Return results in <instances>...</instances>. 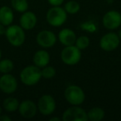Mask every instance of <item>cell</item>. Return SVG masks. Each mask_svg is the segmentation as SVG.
I'll return each instance as SVG.
<instances>
[{
  "instance_id": "8fae6325",
  "label": "cell",
  "mask_w": 121,
  "mask_h": 121,
  "mask_svg": "<svg viewBox=\"0 0 121 121\" xmlns=\"http://www.w3.org/2000/svg\"><path fill=\"white\" fill-rule=\"evenodd\" d=\"M37 42L42 48H51L56 43V36L53 32L42 30L39 32L36 37Z\"/></svg>"
},
{
  "instance_id": "ffe728a7",
  "label": "cell",
  "mask_w": 121,
  "mask_h": 121,
  "mask_svg": "<svg viewBox=\"0 0 121 121\" xmlns=\"http://www.w3.org/2000/svg\"><path fill=\"white\" fill-rule=\"evenodd\" d=\"M64 9L68 14L74 15V14H76L80 11L81 5L79 4V3L75 1V0H70V1L66 3V4L64 6Z\"/></svg>"
},
{
  "instance_id": "9a60e30c",
  "label": "cell",
  "mask_w": 121,
  "mask_h": 121,
  "mask_svg": "<svg viewBox=\"0 0 121 121\" xmlns=\"http://www.w3.org/2000/svg\"><path fill=\"white\" fill-rule=\"evenodd\" d=\"M50 54L46 50H38L35 52L32 58V61L35 66L39 68H43L50 62Z\"/></svg>"
},
{
  "instance_id": "277c9868",
  "label": "cell",
  "mask_w": 121,
  "mask_h": 121,
  "mask_svg": "<svg viewBox=\"0 0 121 121\" xmlns=\"http://www.w3.org/2000/svg\"><path fill=\"white\" fill-rule=\"evenodd\" d=\"M64 97L71 105H81L86 99V95L81 87L76 85H71L65 90Z\"/></svg>"
},
{
  "instance_id": "f1b7e54d",
  "label": "cell",
  "mask_w": 121,
  "mask_h": 121,
  "mask_svg": "<svg viewBox=\"0 0 121 121\" xmlns=\"http://www.w3.org/2000/svg\"><path fill=\"white\" fill-rule=\"evenodd\" d=\"M2 110H3V109H2V107H1V105H0V114H2Z\"/></svg>"
},
{
  "instance_id": "e0dca14e",
  "label": "cell",
  "mask_w": 121,
  "mask_h": 121,
  "mask_svg": "<svg viewBox=\"0 0 121 121\" xmlns=\"http://www.w3.org/2000/svg\"><path fill=\"white\" fill-rule=\"evenodd\" d=\"M20 102L17 98L14 97H8L3 102V108H4L6 111L8 112H14L18 109Z\"/></svg>"
},
{
  "instance_id": "ac0fdd59",
  "label": "cell",
  "mask_w": 121,
  "mask_h": 121,
  "mask_svg": "<svg viewBox=\"0 0 121 121\" xmlns=\"http://www.w3.org/2000/svg\"><path fill=\"white\" fill-rule=\"evenodd\" d=\"M105 113L104 109L100 107L91 108L87 113L88 120L91 121H100L104 118Z\"/></svg>"
},
{
  "instance_id": "7c38bea8",
  "label": "cell",
  "mask_w": 121,
  "mask_h": 121,
  "mask_svg": "<svg viewBox=\"0 0 121 121\" xmlns=\"http://www.w3.org/2000/svg\"><path fill=\"white\" fill-rule=\"evenodd\" d=\"M18 112L22 117L25 119H32L37 114V105L31 99H24L20 103Z\"/></svg>"
},
{
  "instance_id": "7402d4cb",
  "label": "cell",
  "mask_w": 121,
  "mask_h": 121,
  "mask_svg": "<svg viewBox=\"0 0 121 121\" xmlns=\"http://www.w3.org/2000/svg\"><path fill=\"white\" fill-rule=\"evenodd\" d=\"M75 45L78 47L81 51L86 49L90 45V38L87 36H81L77 37Z\"/></svg>"
},
{
  "instance_id": "4316f807",
  "label": "cell",
  "mask_w": 121,
  "mask_h": 121,
  "mask_svg": "<svg viewBox=\"0 0 121 121\" xmlns=\"http://www.w3.org/2000/svg\"><path fill=\"white\" fill-rule=\"evenodd\" d=\"M49 120L50 121H60V119L58 117H52V118H51Z\"/></svg>"
},
{
  "instance_id": "d4e9b609",
  "label": "cell",
  "mask_w": 121,
  "mask_h": 121,
  "mask_svg": "<svg viewBox=\"0 0 121 121\" xmlns=\"http://www.w3.org/2000/svg\"><path fill=\"white\" fill-rule=\"evenodd\" d=\"M12 119L7 114H0V121H11Z\"/></svg>"
},
{
  "instance_id": "f546056e",
  "label": "cell",
  "mask_w": 121,
  "mask_h": 121,
  "mask_svg": "<svg viewBox=\"0 0 121 121\" xmlns=\"http://www.w3.org/2000/svg\"><path fill=\"white\" fill-rule=\"evenodd\" d=\"M1 57H2V52L0 50V60H1Z\"/></svg>"
},
{
  "instance_id": "3957f363",
  "label": "cell",
  "mask_w": 121,
  "mask_h": 121,
  "mask_svg": "<svg viewBox=\"0 0 121 121\" xmlns=\"http://www.w3.org/2000/svg\"><path fill=\"white\" fill-rule=\"evenodd\" d=\"M47 22L52 27H58L62 26L67 20V13L60 6H52L48 9L46 15Z\"/></svg>"
},
{
  "instance_id": "83f0119b",
  "label": "cell",
  "mask_w": 121,
  "mask_h": 121,
  "mask_svg": "<svg viewBox=\"0 0 121 121\" xmlns=\"http://www.w3.org/2000/svg\"><path fill=\"white\" fill-rule=\"evenodd\" d=\"M118 36H119V39H120V41H121V29L119 31V32H118Z\"/></svg>"
},
{
  "instance_id": "5bb4252c",
  "label": "cell",
  "mask_w": 121,
  "mask_h": 121,
  "mask_svg": "<svg viewBox=\"0 0 121 121\" xmlns=\"http://www.w3.org/2000/svg\"><path fill=\"white\" fill-rule=\"evenodd\" d=\"M76 35L73 30L70 28H64L58 33V39L60 42L65 47L75 45L76 41Z\"/></svg>"
},
{
  "instance_id": "7a4b0ae2",
  "label": "cell",
  "mask_w": 121,
  "mask_h": 121,
  "mask_svg": "<svg viewBox=\"0 0 121 121\" xmlns=\"http://www.w3.org/2000/svg\"><path fill=\"white\" fill-rule=\"evenodd\" d=\"M24 29L20 25H9L6 29V38L13 47H21L25 42L26 35Z\"/></svg>"
},
{
  "instance_id": "cb8c5ba5",
  "label": "cell",
  "mask_w": 121,
  "mask_h": 121,
  "mask_svg": "<svg viewBox=\"0 0 121 121\" xmlns=\"http://www.w3.org/2000/svg\"><path fill=\"white\" fill-rule=\"evenodd\" d=\"M47 1H48L50 5L55 7V6H60L65 0H47Z\"/></svg>"
},
{
  "instance_id": "52a82bcc",
  "label": "cell",
  "mask_w": 121,
  "mask_h": 121,
  "mask_svg": "<svg viewBox=\"0 0 121 121\" xmlns=\"http://www.w3.org/2000/svg\"><path fill=\"white\" fill-rule=\"evenodd\" d=\"M56 100L51 95H43L37 103V109L42 115H51L56 110Z\"/></svg>"
},
{
  "instance_id": "d6986e66",
  "label": "cell",
  "mask_w": 121,
  "mask_h": 121,
  "mask_svg": "<svg viewBox=\"0 0 121 121\" xmlns=\"http://www.w3.org/2000/svg\"><path fill=\"white\" fill-rule=\"evenodd\" d=\"M11 5L16 12L22 13L27 11L29 6L27 0H11Z\"/></svg>"
},
{
  "instance_id": "9c48e42d",
  "label": "cell",
  "mask_w": 121,
  "mask_h": 121,
  "mask_svg": "<svg viewBox=\"0 0 121 121\" xmlns=\"http://www.w3.org/2000/svg\"><path fill=\"white\" fill-rule=\"evenodd\" d=\"M17 79L10 73L3 74L2 76H0V91L4 94H13L17 91Z\"/></svg>"
},
{
  "instance_id": "603a6c76",
  "label": "cell",
  "mask_w": 121,
  "mask_h": 121,
  "mask_svg": "<svg viewBox=\"0 0 121 121\" xmlns=\"http://www.w3.org/2000/svg\"><path fill=\"white\" fill-rule=\"evenodd\" d=\"M56 76V69L53 66H46L42 69V76L44 79H52Z\"/></svg>"
},
{
  "instance_id": "6da1fadb",
  "label": "cell",
  "mask_w": 121,
  "mask_h": 121,
  "mask_svg": "<svg viewBox=\"0 0 121 121\" xmlns=\"http://www.w3.org/2000/svg\"><path fill=\"white\" fill-rule=\"evenodd\" d=\"M42 77V70L34 64L24 67L20 72L21 81L27 86L37 85Z\"/></svg>"
},
{
  "instance_id": "2e32d148",
  "label": "cell",
  "mask_w": 121,
  "mask_h": 121,
  "mask_svg": "<svg viewBox=\"0 0 121 121\" xmlns=\"http://www.w3.org/2000/svg\"><path fill=\"white\" fill-rule=\"evenodd\" d=\"M13 11L11 8L8 6H2L0 8V23L8 27L13 23Z\"/></svg>"
},
{
  "instance_id": "ba28073f",
  "label": "cell",
  "mask_w": 121,
  "mask_h": 121,
  "mask_svg": "<svg viewBox=\"0 0 121 121\" xmlns=\"http://www.w3.org/2000/svg\"><path fill=\"white\" fill-rule=\"evenodd\" d=\"M120 39L115 32H109L102 36L99 41V47L104 52H112L118 48Z\"/></svg>"
},
{
  "instance_id": "8992f818",
  "label": "cell",
  "mask_w": 121,
  "mask_h": 121,
  "mask_svg": "<svg viewBox=\"0 0 121 121\" xmlns=\"http://www.w3.org/2000/svg\"><path fill=\"white\" fill-rule=\"evenodd\" d=\"M63 121H87V113L79 105H72L64 111L62 114Z\"/></svg>"
},
{
  "instance_id": "30bf717a",
  "label": "cell",
  "mask_w": 121,
  "mask_h": 121,
  "mask_svg": "<svg viewBox=\"0 0 121 121\" xmlns=\"http://www.w3.org/2000/svg\"><path fill=\"white\" fill-rule=\"evenodd\" d=\"M102 23L108 30L119 28L121 25V13L115 10L109 11L103 17Z\"/></svg>"
},
{
  "instance_id": "5b68a950",
  "label": "cell",
  "mask_w": 121,
  "mask_h": 121,
  "mask_svg": "<svg viewBox=\"0 0 121 121\" xmlns=\"http://www.w3.org/2000/svg\"><path fill=\"white\" fill-rule=\"evenodd\" d=\"M60 59L67 66H75L81 59V51L76 45L65 47L60 52Z\"/></svg>"
},
{
  "instance_id": "484cf974",
  "label": "cell",
  "mask_w": 121,
  "mask_h": 121,
  "mask_svg": "<svg viewBox=\"0 0 121 121\" xmlns=\"http://www.w3.org/2000/svg\"><path fill=\"white\" fill-rule=\"evenodd\" d=\"M6 27L2 23H0V36H4L6 33Z\"/></svg>"
},
{
  "instance_id": "44dd1931",
  "label": "cell",
  "mask_w": 121,
  "mask_h": 121,
  "mask_svg": "<svg viewBox=\"0 0 121 121\" xmlns=\"http://www.w3.org/2000/svg\"><path fill=\"white\" fill-rule=\"evenodd\" d=\"M14 64L10 59H3L0 60V73L8 74L13 70Z\"/></svg>"
},
{
  "instance_id": "4fadbf2b",
  "label": "cell",
  "mask_w": 121,
  "mask_h": 121,
  "mask_svg": "<svg viewBox=\"0 0 121 121\" xmlns=\"http://www.w3.org/2000/svg\"><path fill=\"white\" fill-rule=\"evenodd\" d=\"M37 22V17L33 12L26 11L22 13L19 19V24L24 30H32L36 27Z\"/></svg>"
}]
</instances>
